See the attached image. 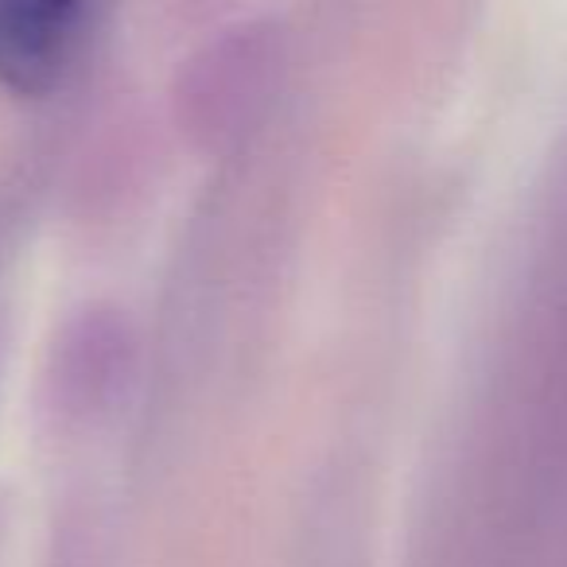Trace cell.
Segmentation results:
<instances>
[{
    "label": "cell",
    "instance_id": "cell-1",
    "mask_svg": "<svg viewBox=\"0 0 567 567\" xmlns=\"http://www.w3.org/2000/svg\"><path fill=\"white\" fill-rule=\"evenodd\" d=\"M82 0H0V86L40 97L63 82L79 48Z\"/></svg>",
    "mask_w": 567,
    "mask_h": 567
}]
</instances>
